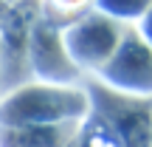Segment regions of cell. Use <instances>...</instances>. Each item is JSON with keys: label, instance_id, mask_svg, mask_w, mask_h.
<instances>
[{"label": "cell", "instance_id": "cell-5", "mask_svg": "<svg viewBox=\"0 0 152 147\" xmlns=\"http://www.w3.org/2000/svg\"><path fill=\"white\" fill-rule=\"evenodd\" d=\"M28 65H31L34 82L48 85H79L82 71L68 57V48L62 43V28L39 20L28 31Z\"/></svg>", "mask_w": 152, "mask_h": 147}, {"label": "cell", "instance_id": "cell-3", "mask_svg": "<svg viewBox=\"0 0 152 147\" xmlns=\"http://www.w3.org/2000/svg\"><path fill=\"white\" fill-rule=\"evenodd\" d=\"M121 34H124V23L93 9L85 17H79L71 26L62 28V43L68 48V57L73 60V65L82 74L96 76L107 65L113 51L118 48Z\"/></svg>", "mask_w": 152, "mask_h": 147}, {"label": "cell", "instance_id": "cell-2", "mask_svg": "<svg viewBox=\"0 0 152 147\" xmlns=\"http://www.w3.org/2000/svg\"><path fill=\"white\" fill-rule=\"evenodd\" d=\"M90 99V116L115 139L118 147H152V99L121 93L99 82L96 76L85 82Z\"/></svg>", "mask_w": 152, "mask_h": 147}, {"label": "cell", "instance_id": "cell-4", "mask_svg": "<svg viewBox=\"0 0 152 147\" xmlns=\"http://www.w3.org/2000/svg\"><path fill=\"white\" fill-rule=\"evenodd\" d=\"M96 79L113 91L152 99V45L141 37L135 26H124L118 48L96 74Z\"/></svg>", "mask_w": 152, "mask_h": 147}, {"label": "cell", "instance_id": "cell-9", "mask_svg": "<svg viewBox=\"0 0 152 147\" xmlns=\"http://www.w3.org/2000/svg\"><path fill=\"white\" fill-rule=\"evenodd\" d=\"M73 147H118V144H115V139L110 136L102 125H99V119L87 116L85 125H82V133H79V139H76Z\"/></svg>", "mask_w": 152, "mask_h": 147}, {"label": "cell", "instance_id": "cell-1", "mask_svg": "<svg viewBox=\"0 0 152 147\" xmlns=\"http://www.w3.org/2000/svg\"><path fill=\"white\" fill-rule=\"evenodd\" d=\"M90 116V99L85 85H48L26 82L0 99V127H31L85 122Z\"/></svg>", "mask_w": 152, "mask_h": 147}, {"label": "cell", "instance_id": "cell-8", "mask_svg": "<svg viewBox=\"0 0 152 147\" xmlns=\"http://www.w3.org/2000/svg\"><path fill=\"white\" fill-rule=\"evenodd\" d=\"M149 6H152V0H96L99 11H104L107 17L124 23V26H135L149 11Z\"/></svg>", "mask_w": 152, "mask_h": 147}, {"label": "cell", "instance_id": "cell-10", "mask_svg": "<svg viewBox=\"0 0 152 147\" xmlns=\"http://www.w3.org/2000/svg\"><path fill=\"white\" fill-rule=\"evenodd\" d=\"M135 28L141 31V37H144V40H147V43L152 45V6H149V11H147V14H144L141 20L135 23Z\"/></svg>", "mask_w": 152, "mask_h": 147}, {"label": "cell", "instance_id": "cell-6", "mask_svg": "<svg viewBox=\"0 0 152 147\" xmlns=\"http://www.w3.org/2000/svg\"><path fill=\"white\" fill-rule=\"evenodd\" d=\"M85 122L0 127V147H73Z\"/></svg>", "mask_w": 152, "mask_h": 147}, {"label": "cell", "instance_id": "cell-7", "mask_svg": "<svg viewBox=\"0 0 152 147\" xmlns=\"http://www.w3.org/2000/svg\"><path fill=\"white\" fill-rule=\"evenodd\" d=\"M39 6H42L45 23L65 28L73 20H79L87 11L96 9V0H39Z\"/></svg>", "mask_w": 152, "mask_h": 147}]
</instances>
